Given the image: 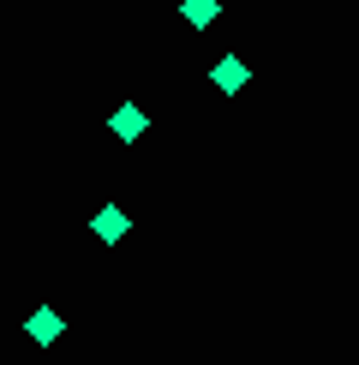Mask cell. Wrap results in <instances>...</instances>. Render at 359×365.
<instances>
[{"label": "cell", "mask_w": 359, "mask_h": 365, "mask_svg": "<svg viewBox=\"0 0 359 365\" xmlns=\"http://www.w3.org/2000/svg\"><path fill=\"white\" fill-rule=\"evenodd\" d=\"M90 234H96L102 246H120V240L132 234V216H126V210H120V204H102L96 216H90Z\"/></svg>", "instance_id": "1"}, {"label": "cell", "mask_w": 359, "mask_h": 365, "mask_svg": "<svg viewBox=\"0 0 359 365\" xmlns=\"http://www.w3.org/2000/svg\"><path fill=\"white\" fill-rule=\"evenodd\" d=\"M180 19H186L192 30H209L222 19V0H180Z\"/></svg>", "instance_id": "5"}, {"label": "cell", "mask_w": 359, "mask_h": 365, "mask_svg": "<svg viewBox=\"0 0 359 365\" xmlns=\"http://www.w3.org/2000/svg\"><path fill=\"white\" fill-rule=\"evenodd\" d=\"M246 78H251V72H246V60H239V54H222L216 66H209V84H216L222 96H239V90H246Z\"/></svg>", "instance_id": "3"}, {"label": "cell", "mask_w": 359, "mask_h": 365, "mask_svg": "<svg viewBox=\"0 0 359 365\" xmlns=\"http://www.w3.org/2000/svg\"><path fill=\"white\" fill-rule=\"evenodd\" d=\"M24 336H30V341H36V347H54L60 336H66V317H60L54 306H36V312H30V317H24Z\"/></svg>", "instance_id": "2"}, {"label": "cell", "mask_w": 359, "mask_h": 365, "mask_svg": "<svg viewBox=\"0 0 359 365\" xmlns=\"http://www.w3.org/2000/svg\"><path fill=\"white\" fill-rule=\"evenodd\" d=\"M144 126H150V120H144V108H138V102H120V108H114V120H108V132H114L120 144L144 138Z\"/></svg>", "instance_id": "4"}]
</instances>
